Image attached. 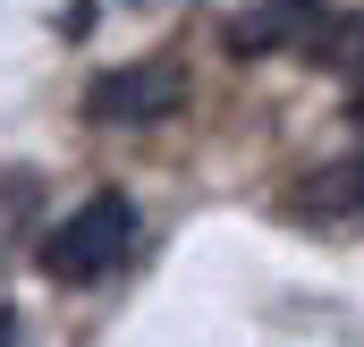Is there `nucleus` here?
<instances>
[{"label":"nucleus","instance_id":"f03ea898","mask_svg":"<svg viewBox=\"0 0 364 347\" xmlns=\"http://www.w3.org/2000/svg\"><path fill=\"white\" fill-rule=\"evenodd\" d=\"M127 255H136V203L110 195V186L85 195L77 212H60L34 246L43 279H60V288H102L110 271H127Z\"/></svg>","mask_w":364,"mask_h":347},{"label":"nucleus","instance_id":"20e7f679","mask_svg":"<svg viewBox=\"0 0 364 347\" xmlns=\"http://www.w3.org/2000/svg\"><path fill=\"white\" fill-rule=\"evenodd\" d=\"M288 212H305V220H331V212H348V220H364V161H356V170H348V161L314 170L296 195H288Z\"/></svg>","mask_w":364,"mask_h":347},{"label":"nucleus","instance_id":"f257e3e1","mask_svg":"<svg viewBox=\"0 0 364 347\" xmlns=\"http://www.w3.org/2000/svg\"><path fill=\"white\" fill-rule=\"evenodd\" d=\"M220 43L237 60H263V51H296V60H331L348 68L364 51V17L356 9H331V0H255L220 26Z\"/></svg>","mask_w":364,"mask_h":347},{"label":"nucleus","instance_id":"7ed1b4c3","mask_svg":"<svg viewBox=\"0 0 364 347\" xmlns=\"http://www.w3.org/2000/svg\"><path fill=\"white\" fill-rule=\"evenodd\" d=\"M178 110H186V68L178 60L110 68V77H93V93H85V119H102V127H153V119H178Z\"/></svg>","mask_w":364,"mask_h":347},{"label":"nucleus","instance_id":"39448f33","mask_svg":"<svg viewBox=\"0 0 364 347\" xmlns=\"http://www.w3.org/2000/svg\"><path fill=\"white\" fill-rule=\"evenodd\" d=\"M0 347H17V314L9 305H0Z\"/></svg>","mask_w":364,"mask_h":347}]
</instances>
